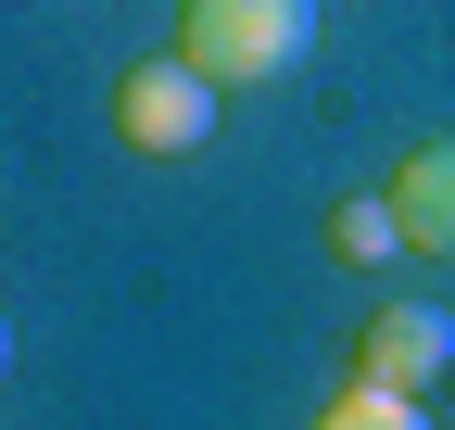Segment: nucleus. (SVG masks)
<instances>
[{
  "label": "nucleus",
  "mask_w": 455,
  "mask_h": 430,
  "mask_svg": "<svg viewBox=\"0 0 455 430\" xmlns=\"http://www.w3.org/2000/svg\"><path fill=\"white\" fill-rule=\"evenodd\" d=\"M0 367H13V316H0Z\"/></svg>",
  "instance_id": "nucleus-7"
},
{
  "label": "nucleus",
  "mask_w": 455,
  "mask_h": 430,
  "mask_svg": "<svg viewBox=\"0 0 455 430\" xmlns=\"http://www.w3.org/2000/svg\"><path fill=\"white\" fill-rule=\"evenodd\" d=\"M379 203H392V228H405V253H455V139H418Z\"/></svg>",
  "instance_id": "nucleus-4"
},
{
  "label": "nucleus",
  "mask_w": 455,
  "mask_h": 430,
  "mask_svg": "<svg viewBox=\"0 0 455 430\" xmlns=\"http://www.w3.org/2000/svg\"><path fill=\"white\" fill-rule=\"evenodd\" d=\"M329 253H341V266H392V253H405L392 203H329Z\"/></svg>",
  "instance_id": "nucleus-6"
},
{
  "label": "nucleus",
  "mask_w": 455,
  "mask_h": 430,
  "mask_svg": "<svg viewBox=\"0 0 455 430\" xmlns=\"http://www.w3.org/2000/svg\"><path fill=\"white\" fill-rule=\"evenodd\" d=\"M215 115H228V89H203L178 51L114 76V139H127V152H152V165H164V152H203V139H215Z\"/></svg>",
  "instance_id": "nucleus-2"
},
{
  "label": "nucleus",
  "mask_w": 455,
  "mask_h": 430,
  "mask_svg": "<svg viewBox=\"0 0 455 430\" xmlns=\"http://www.w3.org/2000/svg\"><path fill=\"white\" fill-rule=\"evenodd\" d=\"M443 367H455V330H443L430 304H379L367 342H355V380H367V393H418V405H430Z\"/></svg>",
  "instance_id": "nucleus-3"
},
{
  "label": "nucleus",
  "mask_w": 455,
  "mask_h": 430,
  "mask_svg": "<svg viewBox=\"0 0 455 430\" xmlns=\"http://www.w3.org/2000/svg\"><path fill=\"white\" fill-rule=\"evenodd\" d=\"M316 430H443V418H430V405H418V393H367V380H341V393H329V418H316Z\"/></svg>",
  "instance_id": "nucleus-5"
},
{
  "label": "nucleus",
  "mask_w": 455,
  "mask_h": 430,
  "mask_svg": "<svg viewBox=\"0 0 455 430\" xmlns=\"http://www.w3.org/2000/svg\"><path fill=\"white\" fill-rule=\"evenodd\" d=\"M329 26V0H178V64L203 89H266L291 76Z\"/></svg>",
  "instance_id": "nucleus-1"
}]
</instances>
